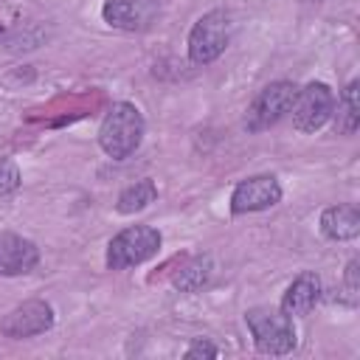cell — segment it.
Listing matches in <instances>:
<instances>
[{"mask_svg": "<svg viewBox=\"0 0 360 360\" xmlns=\"http://www.w3.org/2000/svg\"><path fill=\"white\" fill-rule=\"evenodd\" d=\"M228 37H231V22L225 11L214 8L202 14L188 34V59L194 65H211L228 48Z\"/></svg>", "mask_w": 360, "mask_h": 360, "instance_id": "obj_5", "label": "cell"}, {"mask_svg": "<svg viewBox=\"0 0 360 360\" xmlns=\"http://www.w3.org/2000/svg\"><path fill=\"white\" fill-rule=\"evenodd\" d=\"M101 17L107 25L121 28V31H135L141 28V8L135 0H107L101 6Z\"/></svg>", "mask_w": 360, "mask_h": 360, "instance_id": "obj_15", "label": "cell"}, {"mask_svg": "<svg viewBox=\"0 0 360 360\" xmlns=\"http://www.w3.org/2000/svg\"><path fill=\"white\" fill-rule=\"evenodd\" d=\"M155 200H158V186H155L149 177H143V180L127 186V188L118 194L115 211H118V214H138V211H143L146 205H152Z\"/></svg>", "mask_w": 360, "mask_h": 360, "instance_id": "obj_14", "label": "cell"}, {"mask_svg": "<svg viewBox=\"0 0 360 360\" xmlns=\"http://www.w3.org/2000/svg\"><path fill=\"white\" fill-rule=\"evenodd\" d=\"M245 323L253 335L256 352L262 354H290L298 343L292 318L276 307H253L245 312Z\"/></svg>", "mask_w": 360, "mask_h": 360, "instance_id": "obj_2", "label": "cell"}, {"mask_svg": "<svg viewBox=\"0 0 360 360\" xmlns=\"http://www.w3.org/2000/svg\"><path fill=\"white\" fill-rule=\"evenodd\" d=\"M281 200V186L273 174H253L248 180H239L231 191V214H253L273 208Z\"/></svg>", "mask_w": 360, "mask_h": 360, "instance_id": "obj_8", "label": "cell"}, {"mask_svg": "<svg viewBox=\"0 0 360 360\" xmlns=\"http://www.w3.org/2000/svg\"><path fill=\"white\" fill-rule=\"evenodd\" d=\"M211 273H214L211 256H194V259H188V262L172 276V284H174V290H180V292H197V290H202V287L211 281Z\"/></svg>", "mask_w": 360, "mask_h": 360, "instance_id": "obj_13", "label": "cell"}, {"mask_svg": "<svg viewBox=\"0 0 360 360\" xmlns=\"http://www.w3.org/2000/svg\"><path fill=\"white\" fill-rule=\"evenodd\" d=\"M141 141H143L141 110L129 101H115L98 127V146L112 160H124L141 146Z\"/></svg>", "mask_w": 360, "mask_h": 360, "instance_id": "obj_1", "label": "cell"}, {"mask_svg": "<svg viewBox=\"0 0 360 360\" xmlns=\"http://www.w3.org/2000/svg\"><path fill=\"white\" fill-rule=\"evenodd\" d=\"M53 326V307L42 298H28L0 318V335L11 340L42 335Z\"/></svg>", "mask_w": 360, "mask_h": 360, "instance_id": "obj_7", "label": "cell"}, {"mask_svg": "<svg viewBox=\"0 0 360 360\" xmlns=\"http://www.w3.org/2000/svg\"><path fill=\"white\" fill-rule=\"evenodd\" d=\"M20 183H22V177H20L17 163H14V160L0 158V197H6V194H11V191H17V188H20Z\"/></svg>", "mask_w": 360, "mask_h": 360, "instance_id": "obj_16", "label": "cell"}, {"mask_svg": "<svg viewBox=\"0 0 360 360\" xmlns=\"http://www.w3.org/2000/svg\"><path fill=\"white\" fill-rule=\"evenodd\" d=\"M37 264H39L37 242L11 231L0 233V276H25Z\"/></svg>", "mask_w": 360, "mask_h": 360, "instance_id": "obj_9", "label": "cell"}, {"mask_svg": "<svg viewBox=\"0 0 360 360\" xmlns=\"http://www.w3.org/2000/svg\"><path fill=\"white\" fill-rule=\"evenodd\" d=\"M321 233L332 242H349L360 236V211L354 205H329L321 211Z\"/></svg>", "mask_w": 360, "mask_h": 360, "instance_id": "obj_11", "label": "cell"}, {"mask_svg": "<svg viewBox=\"0 0 360 360\" xmlns=\"http://www.w3.org/2000/svg\"><path fill=\"white\" fill-rule=\"evenodd\" d=\"M335 110V93L329 84L323 82H309L307 87H298L295 104L290 110L292 115V127L298 132H318Z\"/></svg>", "mask_w": 360, "mask_h": 360, "instance_id": "obj_6", "label": "cell"}, {"mask_svg": "<svg viewBox=\"0 0 360 360\" xmlns=\"http://www.w3.org/2000/svg\"><path fill=\"white\" fill-rule=\"evenodd\" d=\"M357 276H360V262L352 259V262L346 264V276H343V287H346L352 304L357 301V292H360V278H357Z\"/></svg>", "mask_w": 360, "mask_h": 360, "instance_id": "obj_17", "label": "cell"}, {"mask_svg": "<svg viewBox=\"0 0 360 360\" xmlns=\"http://www.w3.org/2000/svg\"><path fill=\"white\" fill-rule=\"evenodd\" d=\"M160 231L152 225H129L121 233H115L107 245V267L110 270H127L149 262L160 250Z\"/></svg>", "mask_w": 360, "mask_h": 360, "instance_id": "obj_3", "label": "cell"}, {"mask_svg": "<svg viewBox=\"0 0 360 360\" xmlns=\"http://www.w3.org/2000/svg\"><path fill=\"white\" fill-rule=\"evenodd\" d=\"M295 96H298V84L295 82H284V79L281 82H270L250 101V107L245 112V129L248 132H262V129L278 124L292 110Z\"/></svg>", "mask_w": 360, "mask_h": 360, "instance_id": "obj_4", "label": "cell"}, {"mask_svg": "<svg viewBox=\"0 0 360 360\" xmlns=\"http://www.w3.org/2000/svg\"><path fill=\"white\" fill-rule=\"evenodd\" d=\"M321 298V278L315 273H301L292 278V284L287 287L284 298H281V312L290 318H304L312 312V307Z\"/></svg>", "mask_w": 360, "mask_h": 360, "instance_id": "obj_10", "label": "cell"}, {"mask_svg": "<svg viewBox=\"0 0 360 360\" xmlns=\"http://www.w3.org/2000/svg\"><path fill=\"white\" fill-rule=\"evenodd\" d=\"M304 3H321V0H304Z\"/></svg>", "mask_w": 360, "mask_h": 360, "instance_id": "obj_19", "label": "cell"}, {"mask_svg": "<svg viewBox=\"0 0 360 360\" xmlns=\"http://www.w3.org/2000/svg\"><path fill=\"white\" fill-rule=\"evenodd\" d=\"M335 118V135H354L360 124V82H349L340 101L332 110Z\"/></svg>", "mask_w": 360, "mask_h": 360, "instance_id": "obj_12", "label": "cell"}, {"mask_svg": "<svg viewBox=\"0 0 360 360\" xmlns=\"http://www.w3.org/2000/svg\"><path fill=\"white\" fill-rule=\"evenodd\" d=\"M194 357H217V346H214L211 340L197 338V340L186 349V360H194Z\"/></svg>", "mask_w": 360, "mask_h": 360, "instance_id": "obj_18", "label": "cell"}]
</instances>
